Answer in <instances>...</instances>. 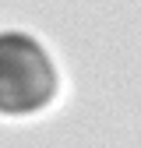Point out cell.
Segmentation results:
<instances>
[{"label":"cell","mask_w":141,"mask_h":148,"mask_svg":"<svg viewBox=\"0 0 141 148\" xmlns=\"http://www.w3.org/2000/svg\"><path fill=\"white\" fill-rule=\"evenodd\" d=\"M57 95V67L25 32H0V113H35Z\"/></svg>","instance_id":"1"}]
</instances>
